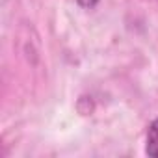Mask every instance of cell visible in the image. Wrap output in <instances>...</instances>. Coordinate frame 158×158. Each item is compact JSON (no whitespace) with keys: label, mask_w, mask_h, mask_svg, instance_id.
<instances>
[{"label":"cell","mask_w":158,"mask_h":158,"mask_svg":"<svg viewBox=\"0 0 158 158\" xmlns=\"http://www.w3.org/2000/svg\"><path fill=\"white\" fill-rule=\"evenodd\" d=\"M145 152L152 158H158V119H154L147 128V141H145Z\"/></svg>","instance_id":"1"},{"label":"cell","mask_w":158,"mask_h":158,"mask_svg":"<svg viewBox=\"0 0 158 158\" xmlns=\"http://www.w3.org/2000/svg\"><path fill=\"white\" fill-rule=\"evenodd\" d=\"M76 2H78V6H82V8H95L97 6V2H99V0H76Z\"/></svg>","instance_id":"2"}]
</instances>
